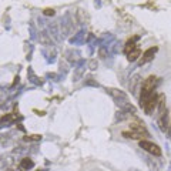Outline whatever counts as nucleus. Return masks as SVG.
Masks as SVG:
<instances>
[{
	"label": "nucleus",
	"mask_w": 171,
	"mask_h": 171,
	"mask_svg": "<svg viewBox=\"0 0 171 171\" xmlns=\"http://www.w3.org/2000/svg\"><path fill=\"white\" fill-rule=\"evenodd\" d=\"M156 86H157V77L154 76H150L144 80L143 83V88H147V90H156Z\"/></svg>",
	"instance_id": "4"
},
{
	"label": "nucleus",
	"mask_w": 171,
	"mask_h": 171,
	"mask_svg": "<svg viewBox=\"0 0 171 171\" xmlns=\"http://www.w3.org/2000/svg\"><path fill=\"white\" fill-rule=\"evenodd\" d=\"M43 14H44V16H53V14H54V10H53V9H44Z\"/></svg>",
	"instance_id": "12"
},
{
	"label": "nucleus",
	"mask_w": 171,
	"mask_h": 171,
	"mask_svg": "<svg viewBox=\"0 0 171 171\" xmlns=\"http://www.w3.org/2000/svg\"><path fill=\"white\" fill-rule=\"evenodd\" d=\"M123 137L125 138H133V140H143L144 138V136H141V134H138V133L136 131H123Z\"/></svg>",
	"instance_id": "6"
},
{
	"label": "nucleus",
	"mask_w": 171,
	"mask_h": 171,
	"mask_svg": "<svg viewBox=\"0 0 171 171\" xmlns=\"http://www.w3.org/2000/svg\"><path fill=\"white\" fill-rule=\"evenodd\" d=\"M20 167H21V168L29 170V168H32V167H33V161H32L30 158H23V160H21V163H20Z\"/></svg>",
	"instance_id": "8"
},
{
	"label": "nucleus",
	"mask_w": 171,
	"mask_h": 171,
	"mask_svg": "<svg viewBox=\"0 0 171 171\" xmlns=\"http://www.w3.org/2000/svg\"><path fill=\"white\" fill-rule=\"evenodd\" d=\"M140 54H141V50H140L138 47H136L133 52H130L127 54V59H128V61H136V60L140 57Z\"/></svg>",
	"instance_id": "7"
},
{
	"label": "nucleus",
	"mask_w": 171,
	"mask_h": 171,
	"mask_svg": "<svg viewBox=\"0 0 171 171\" xmlns=\"http://www.w3.org/2000/svg\"><path fill=\"white\" fill-rule=\"evenodd\" d=\"M157 47H150V49H147L144 53H143V57L140 60V63L141 64H144V63H148V61H151L154 59V54L157 53Z\"/></svg>",
	"instance_id": "3"
},
{
	"label": "nucleus",
	"mask_w": 171,
	"mask_h": 171,
	"mask_svg": "<svg viewBox=\"0 0 171 171\" xmlns=\"http://www.w3.org/2000/svg\"><path fill=\"white\" fill-rule=\"evenodd\" d=\"M100 56H101V59H104V57H105V52H104V49H100Z\"/></svg>",
	"instance_id": "13"
},
{
	"label": "nucleus",
	"mask_w": 171,
	"mask_h": 171,
	"mask_svg": "<svg viewBox=\"0 0 171 171\" xmlns=\"http://www.w3.org/2000/svg\"><path fill=\"white\" fill-rule=\"evenodd\" d=\"M27 141H40L41 140V136H39V134H33V136H29V137H26Z\"/></svg>",
	"instance_id": "10"
},
{
	"label": "nucleus",
	"mask_w": 171,
	"mask_h": 171,
	"mask_svg": "<svg viewBox=\"0 0 171 171\" xmlns=\"http://www.w3.org/2000/svg\"><path fill=\"white\" fill-rule=\"evenodd\" d=\"M140 147H141L144 151L150 153V154L156 156V157H160V156H161V148H160L157 144L151 143V141H147V140H140Z\"/></svg>",
	"instance_id": "1"
},
{
	"label": "nucleus",
	"mask_w": 171,
	"mask_h": 171,
	"mask_svg": "<svg viewBox=\"0 0 171 171\" xmlns=\"http://www.w3.org/2000/svg\"><path fill=\"white\" fill-rule=\"evenodd\" d=\"M136 49V43H134V40H131V41H128L127 44H125V49H124V53L125 54H128L130 52H133Z\"/></svg>",
	"instance_id": "9"
},
{
	"label": "nucleus",
	"mask_w": 171,
	"mask_h": 171,
	"mask_svg": "<svg viewBox=\"0 0 171 171\" xmlns=\"http://www.w3.org/2000/svg\"><path fill=\"white\" fill-rule=\"evenodd\" d=\"M130 130H131V131L138 133V134H141V136H144V137H148V133H147V130H145V127L143 124L131 123V124H130Z\"/></svg>",
	"instance_id": "5"
},
{
	"label": "nucleus",
	"mask_w": 171,
	"mask_h": 171,
	"mask_svg": "<svg viewBox=\"0 0 171 171\" xmlns=\"http://www.w3.org/2000/svg\"><path fill=\"white\" fill-rule=\"evenodd\" d=\"M7 121H12V114H7V116H4V117H1V120H0V124L7 123Z\"/></svg>",
	"instance_id": "11"
},
{
	"label": "nucleus",
	"mask_w": 171,
	"mask_h": 171,
	"mask_svg": "<svg viewBox=\"0 0 171 171\" xmlns=\"http://www.w3.org/2000/svg\"><path fill=\"white\" fill-rule=\"evenodd\" d=\"M140 104H141V107L144 108V111L147 113V114H151V113L154 111V108H156L157 104H158L157 94H156V93H153L148 99L145 100V101H143V103H140Z\"/></svg>",
	"instance_id": "2"
}]
</instances>
